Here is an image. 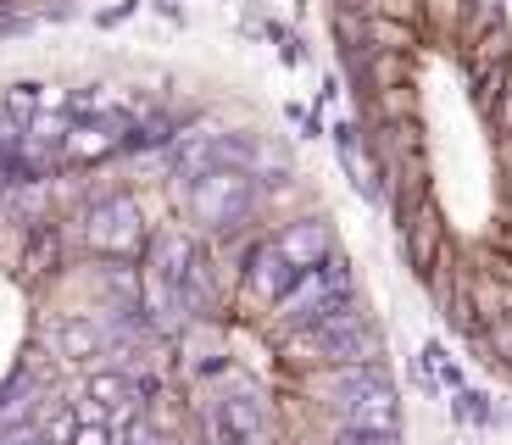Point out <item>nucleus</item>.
I'll return each mask as SVG.
<instances>
[{
    "mask_svg": "<svg viewBox=\"0 0 512 445\" xmlns=\"http://www.w3.org/2000/svg\"><path fill=\"white\" fill-rule=\"evenodd\" d=\"M273 245H279V251L301 267V273H307V267H318V262H329V256L340 251V240H334V229H329V217H295V223H284V229L273 234Z\"/></svg>",
    "mask_w": 512,
    "mask_h": 445,
    "instance_id": "423d86ee",
    "label": "nucleus"
},
{
    "mask_svg": "<svg viewBox=\"0 0 512 445\" xmlns=\"http://www.w3.org/2000/svg\"><path fill=\"white\" fill-rule=\"evenodd\" d=\"M329 34L401 262L479 368L512 384L507 0H329Z\"/></svg>",
    "mask_w": 512,
    "mask_h": 445,
    "instance_id": "f257e3e1",
    "label": "nucleus"
},
{
    "mask_svg": "<svg viewBox=\"0 0 512 445\" xmlns=\"http://www.w3.org/2000/svg\"><path fill=\"white\" fill-rule=\"evenodd\" d=\"M195 440H201V445H245L240 434L223 423L218 407H201V412H195Z\"/></svg>",
    "mask_w": 512,
    "mask_h": 445,
    "instance_id": "0eeeda50",
    "label": "nucleus"
},
{
    "mask_svg": "<svg viewBox=\"0 0 512 445\" xmlns=\"http://www.w3.org/2000/svg\"><path fill=\"white\" fill-rule=\"evenodd\" d=\"M240 279H245V290H251L256 301L279 306L284 295L295 290L301 267H295L290 256H284L279 245H273V234H268V240H256V245H251V256H245V267H240Z\"/></svg>",
    "mask_w": 512,
    "mask_h": 445,
    "instance_id": "39448f33",
    "label": "nucleus"
},
{
    "mask_svg": "<svg viewBox=\"0 0 512 445\" xmlns=\"http://www.w3.org/2000/svg\"><path fill=\"white\" fill-rule=\"evenodd\" d=\"M145 240H151V234L140 229V206L128 201V195H106V201H95V212H90V245L101 256L134 262V256L145 251Z\"/></svg>",
    "mask_w": 512,
    "mask_h": 445,
    "instance_id": "7ed1b4c3",
    "label": "nucleus"
},
{
    "mask_svg": "<svg viewBox=\"0 0 512 445\" xmlns=\"http://www.w3.org/2000/svg\"><path fill=\"white\" fill-rule=\"evenodd\" d=\"M179 201H184V212H190L201 229L240 234L245 223L262 212V184L245 178V173L218 167V173H201V178H190V184H179Z\"/></svg>",
    "mask_w": 512,
    "mask_h": 445,
    "instance_id": "f03ea898",
    "label": "nucleus"
},
{
    "mask_svg": "<svg viewBox=\"0 0 512 445\" xmlns=\"http://www.w3.org/2000/svg\"><path fill=\"white\" fill-rule=\"evenodd\" d=\"M67 445H112V429H106V423H78L73 418V440Z\"/></svg>",
    "mask_w": 512,
    "mask_h": 445,
    "instance_id": "6e6552de",
    "label": "nucleus"
},
{
    "mask_svg": "<svg viewBox=\"0 0 512 445\" xmlns=\"http://www.w3.org/2000/svg\"><path fill=\"white\" fill-rule=\"evenodd\" d=\"M56 407L51 379L34 368V362H17L12 379L0 384V429H23V423H39V412Z\"/></svg>",
    "mask_w": 512,
    "mask_h": 445,
    "instance_id": "20e7f679",
    "label": "nucleus"
}]
</instances>
